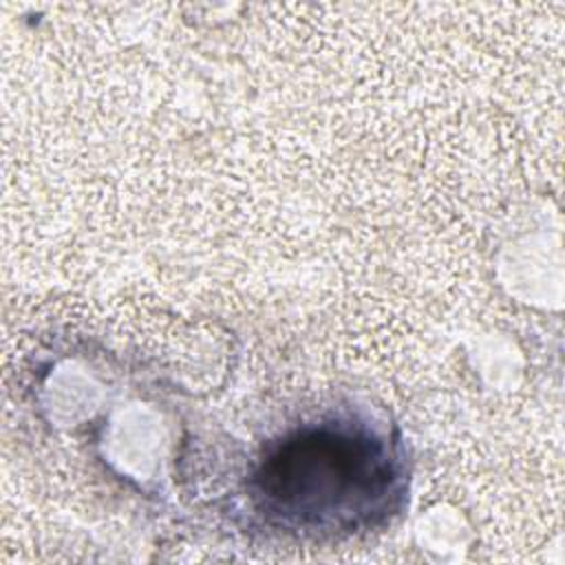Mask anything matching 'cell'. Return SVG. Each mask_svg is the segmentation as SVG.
I'll return each mask as SVG.
<instances>
[{
    "instance_id": "cell-1",
    "label": "cell",
    "mask_w": 565,
    "mask_h": 565,
    "mask_svg": "<svg viewBox=\"0 0 565 565\" xmlns=\"http://www.w3.org/2000/svg\"><path fill=\"white\" fill-rule=\"evenodd\" d=\"M380 441L344 428H307L280 441L256 472L265 510L302 525H324L366 512L391 483Z\"/></svg>"
}]
</instances>
